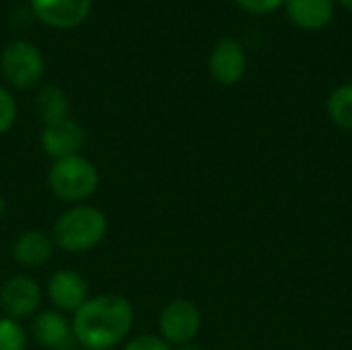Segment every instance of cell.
Segmentation results:
<instances>
[{
  "label": "cell",
  "mask_w": 352,
  "mask_h": 350,
  "mask_svg": "<svg viewBox=\"0 0 352 350\" xmlns=\"http://www.w3.org/2000/svg\"><path fill=\"white\" fill-rule=\"evenodd\" d=\"M134 324L132 303L116 293L87 299L72 318L74 340L89 350H109L118 347Z\"/></svg>",
  "instance_id": "obj_1"
},
{
  "label": "cell",
  "mask_w": 352,
  "mask_h": 350,
  "mask_svg": "<svg viewBox=\"0 0 352 350\" xmlns=\"http://www.w3.org/2000/svg\"><path fill=\"white\" fill-rule=\"evenodd\" d=\"M107 233L105 215L87 204H78L62 212L52 229V239L68 254H82L101 243Z\"/></svg>",
  "instance_id": "obj_2"
},
{
  "label": "cell",
  "mask_w": 352,
  "mask_h": 350,
  "mask_svg": "<svg viewBox=\"0 0 352 350\" xmlns=\"http://www.w3.org/2000/svg\"><path fill=\"white\" fill-rule=\"evenodd\" d=\"M50 190L62 202H82L93 196L99 188V171L97 167L82 155L66 157L54 161L47 173Z\"/></svg>",
  "instance_id": "obj_3"
},
{
  "label": "cell",
  "mask_w": 352,
  "mask_h": 350,
  "mask_svg": "<svg viewBox=\"0 0 352 350\" xmlns=\"http://www.w3.org/2000/svg\"><path fill=\"white\" fill-rule=\"evenodd\" d=\"M0 68L4 78L14 89H31L41 80L45 64L41 52L31 41L16 39L2 50Z\"/></svg>",
  "instance_id": "obj_4"
},
{
  "label": "cell",
  "mask_w": 352,
  "mask_h": 350,
  "mask_svg": "<svg viewBox=\"0 0 352 350\" xmlns=\"http://www.w3.org/2000/svg\"><path fill=\"white\" fill-rule=\"evenodd\" d=\"M202 326L200 309L188 299L169 301L159 316L161 338L171 347H186L198 336Z\"/></svg>",
  "instance_id": "obj_5"
},
{
  "label": "cell",
  "mask_w": 352,
  "mask_h": 350,
  "mask_svg": "<svg viewBox=\"0 0 352 350\" xmlns=\"http://www.w3.org/2000/svg\"><path fill=\"white\" fill-rule=\"evenodd\" d=\"M39 303L41 289L33 278L25 274H14L0 287V309L14 322L31 318Z\"/></svg>",
  "instance_id": "obj_6"
},
{
  "label": "cell",
  "mask_w": 352,
  "mask_h": 350,
  "mask_svg": "<svg viewBox=\"0 0 352 350\" xmlns=\"http://www.w3.org/2000/svg\"><path fill=\"white\" fill-rule=\"evenodd\" d=\"M248 68V58L243 45L235 37H223L214 43L208 56L210 76L219 85H235L243 78Z\"/></svg>",
  "instance_id": "obj_7"
},
{
  "label": "cell",
  "mask_w": 352,
  "mask_h": 350,
  "mask_svg": "<svg viewBox=\"0 0 352 350\" xmlns=\"http://www.w3.org/2000/svg\"><path fill=\"white\" fill-rule=\"evenodd\" d=\"M39 144L43 153L56 161L74 157L80 155V149L85 146V130L76 120L66 118L62 122L43 126L39 134Z\"/></svg>",
  "instance_id": "obj_8"
},
{
  "label": "cell",
  "mask_w": 352,
  "mask_h": 350,
  "mask_svg": "<svg viewBox=\"0 0 352 350\" xmlns=\"http://www.w3.org/2000/svg\"><path fill=\"white\" fill-rule=\"evenodd\" d=\"M31 12L54 29L78 27L91 12L93 0H29Z\"/></svg>",
  "instance_id": "obj_9"
},
{
  "label": "cell",
  "mask_w": 352,
  "mask_h": 350,
  "mask_svg": "<svg viewBox=\"0 0 352 350\" xmlns=\"http://www.w3.org/2000/svg\"><path fill=\"white\" fill-rule=\"evenodd\" d=\"M47 297L60 311H76L87 299V281L74 270H58L47 281Z\"/></svg>",
  "instance_id": "obj_10"
},
{
  "label": "cell",
  "mask_w": 352,
  "mask_h": 350,
  "mask_svg": "<svg viewBox=\"0 0 352 350\" xmlns=\"http://www.w3.org/2000/svg\"><path fill=\"white\" fill-rule=\"evenodd\" d=\"M31 332L35 342L47 350H68L74 340L72 324L56 309L37 314L33 318Z\"/></svg>",
  "instance_id": "obj_11"
},
{
  "label": "cell",
  "mask_w": 352,
  "mask_h": 350,
  "mask_svg": "<svg viewBox=\"0 0 352 350\" xmlns=\"http://www.w3.org/2000/svg\"><path fill=\"white\" fill-rule=\"evenodd\" d=\"M54 239L41 229H29L21 233L12 243V258L25 268L43 266L54 254Z\"/></svg>",
  "instance_id": "obj_12"
},
{
  "label": "cell",
  "mask_w": 352,
  "mask_h": 350,
  "mask_svg": "<svg viewBox=\"0 0 352 350\" xmlns=\"http://www.w3.org/2000/svg\"><path fill=\"white\" fill-rule=\"evenodd\" d=\"M287 17L305 31H318L332 23L336 4L334 0H287Z\"/></svg>",
  "instance_id": "obj_13"
},
{
  "label": "cell",
  "mask_w": 352,
  "mask_h": 350,
  "mask_svg": "<svg viewBox=\"0 0 352 350\" xmlns=\"http://www.w3.org/2000/svg\"><path fill=\"white\" fill-rule=\"evenodd\" d=\"M35 107H37V116L41 118L43 126H50V124H56V122L70 118L68 116V109H70L68 97L56 85H47L37 93Z\"/></svg>",
  "instance_id": "obj_14"
},
{
  "label": "cell",
  "mask_w": 352,
  "mask_h": 350,
  "mask_svg": "<svg viewBox=\"0 0 352 350\" xmlns=\"http://www.w3.org/2000/svg\"><path fill=\"white\" fill-rule=\"evenodd\" d=\"M328 113L336 126L352 132V83L340 85L328 99Z\"/></svg>",
  "instance_id": "obj_15"
},
{
  "label": "cell",
  "mask_w": 352,
  "mask_h": 350,
  "mask_svg": "<svg viewBox=\"0 0 352 350\" xmlns=\"http://www.w3.org/2000/svg\"><path fill=\"white\" fill-rule=\"evenodd\" d=\"M27 334L19 322L10 318H0V350H25Z\"/></svg>",
  "instance_id": "obj_16"
},
{
  "label": "cell",
  "mask_w": 352,
  "mask_h": 350,
  "mask_svg": "<svg viewBox=\"0 0 352 350\" xmlns=\"http://www.w3.org/2000/svg\"><path fill=\"white\" fill-rule=\"evenodd\" d=\"M16 122V101L14 97L0 87V134L8 132Z\"/></svg>",
  "instance_id": "obj_17"
},
{
  "label": "cell",
  "mask_w": 352,
  "mask_h": 350,
  "mask_svg": "<svg viewBox=\"0 0 352 350\" xmlns=\"http://www.w3.org/2000/svg\"><path fill=\"white\" fill-rule=\"evenodd\" d=\"M239 8H243L250 14H270L285 6L287 0H235Z\"/></svg>",
  "instance_id": "obj_18"
},
{
  "label": "cell",
  "mask_w": 352,
  "mask_h": 350,
  "mask_svg": "<svg viewBox=\"0 0 352 350\" xmlns=\"http://www.w3.org/2000/svg\"><path fill=\"white\" fill-rule=\"evenodd\" d=\"M124 350H173L161 336L155 334H140L136 338H132Z\"/></svg>",
  "instance_id": "obj_19"
},
{
  "label": "cell",
  "mask_w": 352,
  "mask_h": 350,
  "mask_svg": "<svg viewBox=\"0 0 352 350\" xmlns=\"http://www.w3.org/2000/svg\"><path fill=\"white\" fill-rule=\"evenodd\" d=\"M4 210H6V202H4V196L0 194V219L4 217Z\"/></svg>",
  "instance_id": "obj_20"
},
{
  "label": "cell",
  "mask_w": 352,
  "mask_h": 350,
  "mask_svg": "<svg viewBox=\"0 0 352 350\" xmlns=\"http://www.w3.org/2000/svg\"><path fill=\"white\" fill-rule=\"evenodd\" d=\"M175 350H202L200 347H196V344H186V347H177Z\"/></svg>",
  "instance_id": "obj_21"
},
{
  "label": "cell",
  "mask_w": 352,
  "mask_h": 350,
  "mask_svg": "<svg viewBox=\"0 0 352 350\" xmlns=\"http://www.w3.org/2000/svg\"><path fill=\"white\" fill-rule=\"evenodd\" d=\"M338 2H340L346 10H351L352 12V0H338Z\"/></svg>",
  "instance_id": "obj_22"
},
{
  "label": "cell",
  "mask_w": 352,
  "mask_h": 350,
  "mask_svg": "<svg viewBox=\"0 0 352 350\" xmlns=\"http://www.w3.org/2000/svg\"><path fill=\"white\" fill-rule=\"evenodd\" d=\"M82 350H89V349H82Z\"/></svg>",
  "instance_id": "obj_23"
}]
</instances>
